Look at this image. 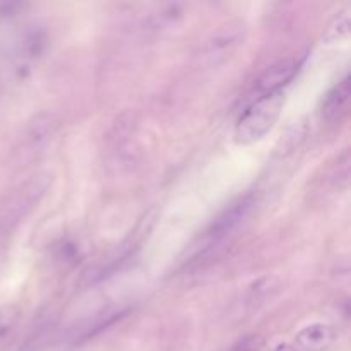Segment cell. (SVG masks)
Masks as SVG:
<instances>
[{"mask_svg":"<svg viewBox=\"0 0 351 351\" xmlns=\"http://www.w3.org/2000/svg\"><path fill=\"white\" fill-rule=\"evenodd\" d=\"M184 10H182V5L178 3H167V5H160L154 12H151L149 16L146 17V26L147 31H158L165 29V27L171 26V24L177 23L182 17Z\"/></svg>","mask_w":351,"mask_h":351,"instance_id":"10","label":"cell"},{"mask_svg":"<svg viewBox=\"0 0 351 351\" xmlns=\"http://www.w3.org/2000/svg\"><path fill=\"white\" fill-rule=\"evenodd\" d=\"M278 288H280V281H278V278L274 276L261 278V280H257L256 283L250 287L249 302L250 304H256V302L263 304V302H266L267 297L276 293Z\"/></svg>","mask_w":351,"mask_h":351,"instance_id":"12","label":"cell"},{"mask_svg":"<svg viewBox=\"0 0 351 351\" xmlns=\"http://www.w3.org/2000/svg\"><path fill=\"white\" fill-rule=\"evenodd\" d=\"M350 33V9H343L341 12L336 14L335 19L329 23V26L326 27L324 34H322V41L324 43H336V41L343 40V38L348 36Z\"/></svg>","mask_w":351,"mask_h":351,"instance_id":"11","label":"cell"},{"mask_svg":"<svg viewBox=\"0 0 351 351\" xmlns=\"http://www.w3.org/2000/svg\"><path fill=\"white\" fill-rule=\"evenodd\" d=\"M254 206V195H243V197L237 199L235 202L223 209L211 225L206 228L204 235L201 237V249L197 250V257H204L211 254L213 250L218 249L219 245L226 242L237 230L242 226L249 216L250 209Z\"/></svg>","mask_w":351,"mask_h":351,"instance_id":"2","label":"cell"},{"mask_svg":"<svg viewBox=\"0 0 351 351\" xmlns=\"http://www.w3.org/2000/svg\"><path fill=\"white\" fill-rule=\"evenodd\" d=\"M338 338V332L331 324L315 322V324L305 326L295 338L293 345L300 351H324Z\"/></svg>","mask_w":351,"mask_h":351,"instance_id":"6","label":"cell"},{"mask_svg":"<svg viewBox=\"0 0 351 351\" xmlns=\"http://www.w3.org/2000/svg\"><path fill=\"white\" fill-rule=\"evenodd\" d=\"M350 95V75L345 74L341 81L336 82V84L329 89L328 95L324 96V99H322V117H324L328 122H339V120L346 115V112H348Z\"/></svg>","mask_w":351,"mask_h":351,"instance_id":"7","label":"cell"},{"mask_svg":"<svg viewBox=\"0 0 351 351\" xmlns=\"http://www.w3.org/2000/svg\"><path fill=\"white\" fill-rule=\"evenodd\" d=\"M274 351H300L297 348V346L293 345V343H281V345H278Z\"/></svg>","mask_w":351,"mask_h":351,"instance_id":"14","label":"cell"},{"mask_svg":"<svg viewBox=\"0 0 351 351\" xmlns=\"http://www.w3.org/2000/svg\"><path fill=\"white\" fill-rule=\"evenodd\" d=\"M285 105V91L264 96L249 103L235 125V141L239 144H252L271 132L281 115Z\"/></svg>","mask_w":351,"mask_h":351,"instance_id":"1","label":"cell"},{"mask_svg":"<svg viewBox=\"0 0 351 351\" xmlns=\"http://www.w3.org/2000/svg\"><path fill=\"white\" fill-rule=\"evenodd\" d=\"M21 324V311L14 305L0 307V350L7 348L16 338Z\"/></svg>","mask_w":351,"mask_h":351,"instance_id":"9","label":"cell"},{"mask_svg":"<svg viewBox=\"0 0 351 351\" xmlns=\"http://www.w3.org/2000/svg\"><path fill=\"white\" fill-rule=\"evenodd\" d=\"M57 125L58 123L53 115L40 113V115L34 117L26 130V146L27 149H29V153L43 149V147L50 143L51 137H53Z\"/></svg>","mask_w":351,"mask_h":351,"instance_id":"8","label":"cell"},{"mask_svg":"<svg viewBox=\"0 0 351 351\" xmlns=\"http://www.w3.org/2000/svg\"><path fill=\"white\" fill-rule=\"evenodd\" d=\"M47 31L40 26H29L14 47V69L19 75H26L31 72L33 65L41 58L47 50Z\"/></svg>","mask_w":351,"mask_h":351,"instance_id":"5","label":"cell"},{"mask_svg":"<svg viewBox=\"0 0 351 351\" xmlns=\"http://www.w3.org/2000/svg\"><path fill=\"white\" fill-rule=\"evenodd\" d=\"M264 339L259 335H249L240 338L230 351H259L263 348Z\"/></svg>","mask_w":351,"mask_h":351,"instance_id":"13","label":"cell"},{"mask_svg":"<svg viewBox=\"0 0 351 351\" xmlns=\"http://www.w3.org/2000/svg\"><path fill=\"white\" fill-rule=\"evenodd\" d=\"M247 36V26L243 21H228L215 31L206 47V57L211 65L225 64L233 57L237 50L243 45Z\"/></svg>","mask_w":351,"mask_h":351,"instance_id":"4","label":"cell"},{"mask_svg":"<svg viewBox=\"0 0 351 351\" xmlns=\"http://www.w3.org/2000/svg\"><path fill=\"white\" fill-rule=\"evenodd\" d=\"M300 65L302 60L297 57H285L271 64L250 88L249 95H247V105L256 101V99L264 98V96L285 91V88L293 81L297 72L300 71Z\"/></svg>","mask_w":351,"mask_h":351,"instance_id":"3","label":"cell"}]
</instances>
